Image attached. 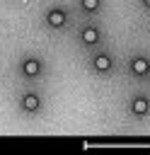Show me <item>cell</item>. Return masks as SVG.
<instances>
[{
	"label": "cell",
	"mask_w": 150,
	"mask_h": 155,
	"mask_svg": "<svg viewBox=\"0 0 150 155\" xmlns=\"http://www.w3.org/2000/svg\"><path fill=\"white\" fill-rule=\"evenodd\" d=\"M19 68H22V75H24V78L34 80V78H39V75H41V70H44V63H41L39 58H34V56H27V58H22Z\"/></svg>",
	"instance_id": "1"
},
{
	"label": "cell",
	"mask_w": 150,
	"mask_h": 155,
	"mask_svg": "<svg viewBox=\"0 0 150 155\" xmlns=\"http://www.w3.org/2000/svg\"><path fill=\"white\" fill-rule=\"evenodd\" d=\"M46 24L48 27H53V29H60L65 22H68V12L65 10H60V7H51L48 12H46Z\"/></svg>",
	"instance_id": "2"
},
{
	"label": "cell",
	"mask_w": 150,
	"mask_h": 155,
	"mask_svg": "<svg viewBox=\"0 0 150 155\" xmlns=\"http://www.w3.org/2000/svg\"><path fill=\"white\" fill-rule=\"evenodd\" d=\"M19 107H22V111H27V114H36V111L41 109V97H39L36 92H27V94H22Z\"/></svg>",
	"instance_id": "3"
},
{
	"label": "cell",
	"mask_w": 150,
	"mask_h": 155,
	"mask_svg": "<svg viewBox=\"0 0 150 155\" xmlns=\"http://www.w3.org/2000/svg\"><path fill=\"white\" fill-rule=\"evenodd\" d=\"M131 73H133L135 78H145V75L150 73V61H148L145 56H133V58H131Z\"/></svg>",
	"instance_id": "4"
},
{
	"label": "cell",
	"mask_w": 150,
	"mask_h": 155,
	"mask_svg": "<svg viewBox=\"0 0 150 155\" xmlns=\"http://www.w3.org/2000/svg\"><path fill=\"white\" fill-rule=\"evenodd\" d=\"M131 111H133V116H148V111H150V99H148L145 94H135V97L131 99Z\"/></svg>",
	"instance_id": "5"
},
{
	"label": "cell",
	"mask_w": 150,
	"mask_h": 155,
	"mask_svg": "<svg viewBox=\"0 0 150 155\" xmlns=\"http://www.w3.org/2000/svg\"><path fill=\"white\" fill-rule=\"evenodd\" d=\"M92 68H94L97 73H109V70H111V58H109L106 53H97V56L92 58Z\"/></svg>",
	"instance_id": "6"
},
{
	"label": "cell",
	"mask_w": 150,
	"mask_h": 155,
	"mask_svg": "<svg viewBox=\"0 0 150 155\" xmlns=\"http://www.w3.org/2000/svg\"><path fill=\"white\" fill-rule=\"evenodd\" d=\"M80 39H82L85 46H94V44L99 41V29H97V27H85V29L80 31Z\"/></svg>",
	"instance_id": "7"
},
{
	"label": "cell",
	"mask_w": 150,
	"mask_h": 155,
	"mask_svg": "<svg viewBox=\"0 0 150 155\" xmlns=\"http://www.w3.org/2000/svg\"><path fill=\"white\" fill-rule=\"evenodd\" d=\"M80 7L85 12H97L102 7V0H80Z\"/></svg>",
	"instance_id": "8"
},
{
	"label": "cell",
	"mask_w": 150,
	"mask_h": 155,
	"mask_svg": "<svg viewBox=\"0 0 150 155\" xmlns=\"http://www.w3.org/2000/svg\"><path fill=\"white\" fill-rule=\"evenodd\" d=\"M143 5H145V7H150V0H143Z\"/></svg>",
	"instance_id": "9"
}]
</instances>
